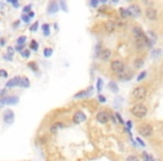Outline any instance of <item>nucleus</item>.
I'll return each mask as SVG.
<instances>
[{"label": "nucleus", "mask_w": 163, "mask_h": 161, "mask_svg": "<svg viewBox=\"0 0 163 161\" xmlns=\"http://www.w3.org/2000/svg\"><path fill=\"white\" fill-rule=\"evenodd\" d=\"M132 34L134 37V45L136 48L141 49V48H151L152 47V42L149 39V37L146 36V34L142 30L141 27L135 26L132 29Z\"/></svg>", "instance_id": "1"}, {"label": "nucleus", "mask_w": 163, "mask_h": 161, "mask_svg": "<svg viewBox=\"0 0 163 161\" xmlns=\"http://www.w3.org/2000/svg\"><path fill=\"white\" fill-rule=\"evenodd\" d=\"M131 113L134 117H139V119H143V117L148 114V108L144 104H142V103H137V104H135V105L132 106Z\"/></svg>", "instance_id": "2"}, {"label": "nucleus", "mask_w": 163, "mask_h": 161, "mask_svg": "<svg viewBox=\"0 0 163 161\" xmlns=\"http://www.w3.org/2000/svg\"><path fill=\"white\" fill-rule=\"evenodd\" d=\"M145 96H146V88L144 87V86H137V87H135L133 90V92H132V97L136 100V101H142V100H144L145 99Z\"/></svg>", "instance_id": "3"}, {"label": "nucleus", "mask_w": 163, "mask_h": 161, "mask_svg": "<svg viewBox=\"0 0 163 161\" xmlns=\"http://www.w3.org/2000/svg\"><path fill=\"white\" fill-rule=\"evenodd\" d=\"M145 17L150 22H156L159 19V11L154 7H146L145 8Z\"/></svg>", "instance_id": "4"}, {"label": "nucleus", "mask_w": 163, "mask_h": 161, "mask_svg": "<svg viewBox=\"0 0 163 161\" xmlns=\"http://www.w3.org/2000/svg\"><path fill=\"white\" fill-rule=\"evenodd\" d=\"M139 133L141 134L142 137H145V138H149L153 134V128L150 124H142L139 128Z\"/></svg>", "instance_id": "5"}, {"label": "nucleus", "mask_w": 163, "mask_h": 161, "mask_svg": "<svg viewBox=\"0 0 163 161\" xmlns=\"http://www.w3.org/2000/svg\"><path fill=\"white\" fill-rule=\"evenodd\" d=\"M117 76H119V78L122 80H130L132 77H133V72H132L128 67L124 66L123 71H122L121 73L117 74Z\"/></svg>", "instance_id": "6"}, {"label": "nucleus", "mask_w": 163, "mask_h": 161, "mask_svg": "<svg viewBox=\"0 0 163 161\" xmlns=\"http://www.w3.org/2000/svg\"><path fill=\"white\" fill-rule=\"evenodd\" d=\"M124 63L122 62V60H113L112 63H111V69L113 71L115 74H119L121 73L122 71H123V68H124Z\"/></svg>", "instance_id": "7"}, {"label": "nucleus", "mask_w": 163, "mask_h": 161, "mask_svg": "<svg viewBox=\"0 0 163 161\" xmlns=\"http://www.w3.org/2000/svg\"><path fill=\"white\" fill-rule=\"evenodd\" d=\"M116 28H117V24L115 22H113V20H107V22H104V29L108 34L114 33L116 30Z\"/></svg>", "instance_id": "8"}, {"label": "nucleus", "mask_w": 163, "mask_h": 161, "mask_svg": "<svg viewBox=\"0 0 163 161\" xmlns=\"http://www.w3.org/2000/svg\"><path fill=\"white\" fill-rule=\"evenodd\" d=\"M85 120H86V115L83 111H77V112L74 114V117H73V122H74L75 124H79V123L84 122Z\"/></svg>", "instance_id": "9"}, {"label": "nucleus", "mask_w": 163, "mask_h": 161, "mask_svg": "<svg viewBox=\"0 0 163 161\" xmlns=\"http://www.w3.org/2000/svg\"><path fill=\"white\" fill-rule=\"evenodd\" d=\"M110 114L107 113V112H105V111H101V112H98L97 113V115H96V120L98 121L99 123H103V124H105V123H107L108 121H110Z\"/></svg>", "instance_id": "10"}, {"label": "nucleus", "mask_w": 163, "mask_h": 161, "mask_svg": "<svg viewBox=\"0 0 163 161\" xmlns=\"http://www.w3.org/2000/svg\"><path fill=\"white\" fill-rule=\"evenodd\" d=\"M128 9V11H130V14H131V16H132V18H136V17H140L142 15L141 8H140V6H137V5H131Z\"/></svg>", "instance_id": "11"}, {"label": "nucleus", "mask_w": 163, "mask_h": 161, "mask_svg": "<svg viewBox=\"0 0 163 161\" xmlns=\"http://www.w3.org/2000/svg\"><path fill=\"white\" fill-rule=\"evenodd\" d=\"M59 10V6H58V2L56 0H50L49 3H48V7H47V12L53 15V14H56Z\"/></svg>", "instance_id": "12"}, {"label": "nucleus", "mask_w": 163, "mask_h": 161, "mask_svg": "<svg viewBox=\"0 0 163 161\" xmlns=\"http://www.w3.org/2000/svg\"><path fill=\"white\" fill-rule=\"evenodd\" d=\"M111 56H112V51H111V49H108V48H103V49L101 51V53L98 54V57L102 59L103 62L110 60Z\"/></svg>", "instance_id": "13"}, {"label": "nucleus", "mask_w": 163, "mask_h": 161, "mask_svg": "<svg viewBox=\"0 0 163 161\" xmlns=\"http://www.w3.org/2000/svg\"><path fill=\"white\" fill-rule=\"evenodd\" d=\"M1 101L5 103V104H7V105H15V104H17L18 101H19V99H18V96H5V97H2L1 99Z\"/></svg>", "instance_id": "14"}, {"label": "nucleus", "mask_w": 163, "mask_h": 161, "mask_svg": "<svg viewBox=\"0 0 163 161\" xmlns=\"http://www.w3.org/2000/svg\"><path fill=\"white\" fill-rule=\"evenodd\" d=\"M3 120L8 124H11L15 120V113L11 110H7L3 113Z\"/></svg>", "instance_id": "15"}, {"label": "nucleus", "mask_w": 163, "mask_h": 161, "mask_svg": "<svg viewBox=\"0 0 163 161\" xmlns=\"http://www.w3.org/2000/svg\"><path fill=\"white\" fill-rule=\"evenodd\" d=\"M93 93V87H88L85 91H82V92H78L77 94L74 95V99H83L86 96H89Z\"/></svg>", "instance_id": "16"}, {"label": "nucleus", "mask_w": 163, "mask_h": 161, "mask_svg": "<svg viewBox=\"0 0 163 161\" xmlns=\"http://www.w3.org/2000/svg\"><path fill=\"white\" fill-rule=\"evenodd\" d=\"M20 78L22 77H14L11 80H9L7 82V84H6V86L7 87H15V86H20Z\"/></svg>", "instance_id": "17"}, {"label": "nucleus", "mask_w": 163, "mask_h": 161, "mask_svg": "<svg viewBox=\"0 0 163 161\" xmlns=\"http://www.w3.org/2000/svg\"><path fill=\"white\" fill-rule=\"evenodd\" d=\"M120 16H121V18H123V19L132 18V16L130 14L128 9H126V8H120Z\"/></svg>", "instance_id": "18"}, {"label": "nucleus", "mask_w": 163, "mask_h": 161, "mask_svg": "<svg viewBox=\"0 0 163 161\" xmlns=\"http://www.w3.org/2000/svg\"><path fill=\"white\" fill-rule=\"evenodd\" d=\"M64 128V124L60 123V122H57V123H54V124L50 126V132L51 133H56L59 129H63Z\"/></svg>", "instance_id": "19"}, {"label": "nucleus", "mask_w": 163, "mask_h": 161, "mask_svg": "<svg viewBox=\"0 0 163 161\" xmlns=\"http://www.w3.org/2000/svg\"><path fill=\"white\" fill-rule=\"evenodd\" d=\"M133 65L136 69H140L144 65V60H143V58H135L134 62H133Z\"/></svg>", "instance_id": "20"}, {"label": "nucleus", "mask_w": 163, "mask_h": 161, "mask_svg": "<svg viewBox=\"0 0 163 161\" xmlns=\"http://www.w3.org/2000/svg\"><path fill=\"white\" fill-rule=\"evenodd\" d=\"M146 36L149 37V39L152 42V44H153V42H156V39H157V36H156V33L154 31H152V30H149L148 33H146Z\"/></svg>", "instance_id": "21"}, {"label": "nucleus", "mask_w": 163, "mask_h": 161, "mask_svg": "<svg viewBox=\"0 0 163 161\" xmlns=\"http://www.w3.org/2000/svg\"><path fill=\"white\" fill-rule=\"evenodd\" d=\"M108 88H110L113 93H117V92H119V86H117V84H116L115 82H110V83H108Z\"/></svg>", "instance_id": "22"}, {"label": "nucleus", "mask_w": 163, "mask_h": 161, "mask_svg": "<svg viewBox=\"0 0 163 161\" xmlns=\"http://www.w3.org/2000/svg\"><path fill=\"white\" fill-rule=\"evenodd\" d=\"M29 85H30V83H29L28 78H26V77L20 78V87H28Z\"/></svg>", "instance_id": "23"}, {"label": "nucleus", "mask_w": 163, "mask_h": 161, "mask_svg": "<svg viewBox=\"0 0 163 161\" xmlns=\"http://www.w3.org/2000/svg\"><path fill=\"white\" fill-rule=\"evenodd\" d=\"M42 28H43V30H44V35H45V36H49V35H50L49 25H48V24H44Z\"/></svg>", "instance_id": "24"}, {"label": "nucleus", "mask_w": 163, "mask_h": 161, "mask_svg": "<svg viewBox=\"0 0 163 161\" xmlns=\"http://www.w3.org/2000/svg\"><path fill=\"white\" fill-rule=\"evenodd\" d=\"M38 47H39V46H38V43H37L36 40H31V42H30V48H31L33 51H38Z\"/></svg>", "instance_id": "25"}, {"label": "nucleus", "mask_w": 163, "mask_h": 161, "mask_svg": "<svg viewBox=\"0 0 163 161\" xmlns=\"http://www.w3.org/2000/svg\"><path fill=\"white\" fill-rule=\"evenodd\" d=\"M53 54V48H45L44 49V55L45 57H50Z\"/></svg>", "instance_id": "26"}, {"label": "nucleus", "mask_w": 163, "mask_h": 161, "mask_svg": "<svg viewBox=\"0 0 163 161\" xmlns=\"http://www.w3.org/2000/svg\"><path fill=\"white\" fill-rule=\"evenodd\" d=\"M26 39H27V37L26 36H20L18 39H17V44L18 45H24L26 43Z\"/></svg>", "instance_id": "27"}, {"label": "nucleus", "mask_w": 163, "mask_h": 161, "mask_svg": "<svg viewBox=\"0 0 163 161\" xmlns=\"http://www.w3.org/2000/svg\"><path fill=\"white\" fill-rule=\"evenodd\" d=\"M20 54H22V56L24 58H28L29 56H30V51L29 49H25V51H20Z\"/></svg>", "instance_id": "28"}, {"label": "nucleus", "mask_w": 163, "mask_h": 161, "mask_svg": "<svg viewBox=\"0 0 163 161\" xmlns=\"http://www.w3.org/2000/svg\"><path fill=\"white\" fill-rule=\"evenodd\" d=\"M145 76H146V72L144 71V72H141V73L139 74V76L136 77V80L137 82H141V80H143V78H145Z\"/></svg>", "instance_id": "29"}, {"label": "nucleus", "mask_w": 163, "mask_h": 161, "mask_svg": "<svg viewBox=\"0 0 163 161\" xmlns=\"http://www.w3.org/2000/svg\"><path fill=\"white\" fill-rule=\"evenodd\" d=\"M28 67H30V68H31L34 72H37V71H38V67H37V65H36L35 62H31V63H29Z\"/></svg>", "instance_id": "30"}, {"label": "nucleus", "mask_w": 163, "mask_h": 161, "mask_svg": "<svg viewBox=\"0 0 163 161\" xmlns=\"http://www.w3.org/2000/svg\"><path fill=\"white\" fill-rule=\"evenodd\" d=\"M38 27H39V22H34L33 26L30 27V30H31V31H36V30L38 29Z\"/></svg>", "instance_id": "31"}, {"label": "nucleus", "mask_w": 163, "mask_h": 161, "mask_svg": "<svg viewBox=\"0 0 163 161\" xmlns=\"http://www.w3.org/2000/svg\"><path fill=\"white\" fill-rule=\"evenodd\" d=\"M7 54H8V55H10V56H14V54H15V48H14V47L9 46V47L7 48Z\"/></svg>", "instance_id": "32"}, {"label": "nucleus", "mask_w": 163, "mask_h": 161, "mask_svg": "<svg viewBox=\"0 0 163 161\" xmlns=\"http://www.w3.org/2000/svg\"><path fill=\"white\" fill-rule=\"evenodd\" d=\"M102 88H103V80H101V78H98V80H97V91L101 92Z\"/></svg>", "instance_id": "33"}, {"label": "nucleus", "mask_w": 163, "mask_h": 161, "mask_svg": "<svg viewBox=\"0 0 163 161\" xmlns=\"http://www.w3.org/2000/svg\"><path fill=\"white\" fill-rule=\"evenodd\" d=\"M22 20L26 22V24H28V22H30V18H29V16L26 15V14H24V15L22 16Z\"/></svg>", "instance_id": "34"}, {"label": "nucleus", "mask_w": 163, "mask_h": 161, "mask_svg": "<svg viewBox=\"0 0 163 161\" xmlns=\"http://www.w3.org/2000/svg\"><path fill=\"white\" fill-rule=\"evenodd\" d=\"M126 161H140V160H139V158L135 157V155H130V157H128Z\"/></svg>", "instance_id": "35"}, {"label": "nucleus", "mask_w": 163, "mask_h": 161, "mask_svg": "<svg viewBox=\"0 0 163 161\" xmlns=\"http://www.w3.org/2000/svg\"><path fill=\"white\" fill-rule=\"evenodd\" d=\"M24 48H25V44L24 45H17V46H16V48H15V51H24Z\"/></svg>", "instance_id": "36"}, {"label": "nucleus", "mask_w": 163, "mask_h": 161, "mask_svg": "<svg viewBox=\"0 0 163 161\" xmlns=\"http://www.w3.org/2000/svg\"><path fill=\"white\" fill-rule=\"evenodd\" d=\"M0 76H1V77H5V78H6V77H8L7 72H6L5 69H0Z\"/></svg>", "instance_id": "37"}, {"label": "nucleus", "mask_w": 163, "mask_h": 161, "mask_svg": "<svg viewBox=\"0 0 163 161\" xmlns=\"http://www.w3.org/2000/svg\"><path fill=\"white\" fill-rule=\"evenodd\" d=\"M98 1L99 0H91V6L94 8L97 7V5H98Z\"/></svg>", "instance_id": "38"}, {"label": "nucleus", "mask_w": 163, "mask_h": 161, "mask_svg": "<svg viewBox=\"0 0 163 161\" xmlns=\"http://www.w3.org/2000/svg\"><path fill=\"white\" fill-rule=\"evenodd\" d=\"M60 7L64 11H67V7H66V3H65L64 0H60Z\"/></svg>", "instance_id": "39"}, {"label": "nucleus", "mask_w": 163, "mask_h": 161, "mask_svg": "<svg viewBox=\"0 0 163 161\" xmlns=\"http://www.w3.org/2000/svg\"><path fill=\"white\" fill-rule=\"evenodd\" d=\"M7 2L9 3H12L14 7H18V0H7Z\"/></svg>", "instance_id": "40"}, {"label": "nucleus", "mask_w": 163, "mask_h": 161, "mask_svg": "<svg viewBox=\"0 0 163 161\" xmlns=\"http://www.w3.org/2000/svg\"><path fill=\"white\" fill-rule=\"evenodd\" d=\"M30 10H31V6H30V5H29V6H26V7L24 8V12H25V14L29 12Z\"/></svg>", "instance_id": "41"}, {"label": "nucleus", "mask_w": 163, "mask_h": 161, "mask_svg": "<svg viewBox=\"0 0 163 161\" xmlns=\"http://www.w3.org/2000/svg\"><path fill=\"white\" fill-rule=\"evenodd\" d=\"M98 101L99 102H102V103H104V102H106V99H105V96L98 95Z\"/></svg>", "instance_id": "42"}, {"label": "nucleus", "mask_w": 163, "mask_h": 161, "mask_svg": "<svg viewBox=\"0 0 163 161\" xmlns=\"http://www.w3.org/2000/svg\"><path fill=\"white\" fill-rule=\"evenodd\" d=\"M19 24H20V20H17V22H15L14 24H12V27H14L15 29H16V28H18Z\"/></svg>", "instance_id": "43"}, {"label": "nucleus", "mask_w": 163, "mask_h": 161, "mask_svg": "<svg viewBox=\"0 0 163 161\" xmlns=\"http://www.w3.org/2000/svg\"><path fill=\"white\" fill-rule=\"evenodd\" d=\"M115 117H116V119H117V121H119L120 123H123V120H122V117H121V115L119 114V113H116V114H115Z\"/></svg>", "instance_id": "44"}, {"label": "nucleus", "mask_w": 163, "mask_h": 161, "mask_svg": "<svg viewBox=\"0 0 163 161\" xmlns=\"http://www.w3.org/2000/svg\"><path fill=\"white\" fill-rule=\"evenodd\" d=\"M5 45H6V39H5V38L0 39V46H1V47H3Z\"/></svg>", "instance_id": "45"}, {"label": "nucleus", "mask_w": 163, "mask_h": 161, "mask_svg": "<svg viewBox=\"0 0 163 161\" xmlns=\"http://www.w3.org/2000/svg\"><path fill=\"white\" fill-rule=\"evenodd\" d=\"M143 158H144V161H150V157L145 152L143 153Z\"/></svg>", "instance_id": "46"}, {"label": "nucleus", "mask_w": 163, "mask_h": 161, "mask_svg": "<svg viewBox=\"0 0 163 161\" xmlns=\"http://www.w3.org/2000/svg\"><path fill=\"white\" fill-rule=\"evenodd\" d=\"M3 58H6V59H9V60H11V59H12V56H10V55H8V54H6V55L3 56Z\"/></svg>", "instance_id": "47"}, {"label": "nucleus", "mask_w": 163, "mask_h": 161, "mask_svg": "<svg viewBox=\"0 0 163 161\" xmlns=\"http://www.w3.org/2000/svg\"><path fill=\"white\" fill-rule=\"evenodd\" d=\"M27 15L29 16V18H30V19H31V18H33V17H34V16H35V14H34V12H33V11H31V10H30V11H29L28 14H27Z\"/></svg>", "instance_id": "48"}, {"label": "nucleus", "mask_w": 163, "mask_h": 161, "mask_svg": "<svg viewBox=\"0 0 163 161\" xmlns=\"http://www.w3.org/2000/svg\"><path fill=\"white\" fill-rule=\"evenodd\" d=\"M6 93H7V90H3V91L1 92V99H2V97H5V95H6Z\"/></svg>", "instance_id": "49"}, {"label": "nucleus", "mask_w": 163, "mask_h": 161, "mask_svg": "<svg viewBox=\"0 0 163 161\" xmlns=\"http://www.w3.org/2000/svg\"><path fill=\"white\" fill-rule=\"evenodd\" d=\"M136 140H137V141H139V142L141 143V146H144V143H143V142H142V141H141V140H140V139H139V138H137V139H136Z\"/></svg>", "instance_id": "50"}, {"label": "nucleus", "mask_w": 163, "mask_h": 161, "mask_svg": "<svg viewBox=\"0 0 163 161\" xmlns=\"http://www.w3.org/2000/svg\"><path fill=\"white\" fill-rule=\"evenodd\" d=\"M113 2H119V0H112Z\"/></svg>", "instance_id": "51"}, {"label": "nucleus", "mask_w": 163, "mask_h": 161, "mask_svg": "<svg viewBox=\"0 0 163 161\" xmlns=\"http://www.w3.org/2000/svg\"><path fill=\"white\" fill-rule=\"evenodd\" d=\"M101 1H102V2H106V0H101Z\"/></svg>", "instance_id": "52"}, {"label": "nucleus", "mask_w": 163, "mask_h": 161, "mask_svg": "<svg viewBox=\"0 0 163 161\" xmlns=\"http://www.w3.org/2000/svg\"><path fill=\"white\" fill-rule=\"evenodd\" d=\"M126 1H128V2H130V1H132V0H126Z\"/></svg>", "instance_id": "53"}]
</instances>
